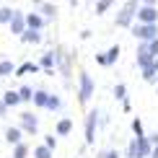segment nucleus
<instances>
[{
    "label": "nucleus",
    "instance_id": "f257e3e1",
    "mask_svg": "<svg viewBox=\"0 0 158 158\" xmlns=\"http://www.w3.org/2000/svg\"><path fill=\"white\" fill-rule=\"evenodd\" d=\"M94 91H96V83H94V78H91V73L88 70H81V73H78V104L85 106V104L94 98Z\"/></svg>",
    "mask_w": 158,
    "mask_h": 158
},
{
    "label": "nucleus",
    "instance_id": "f03ea898",
    "mask_svg": "<svg viewBox=\"0 0 158 158\" xmlns=\"http://www.w3.org/2000/svg\"><path fill=\"white\" fill-rule=\"evenodd\" d=\"M140 0H127V3L119 8V13L114 16V23L122 26V29H130V26L135 23V16H137V8H140Z\"/></svg>",
    "mask_w": 158,
    "mask_h": 158
},
{
    "label": "nucleus",
    "instance_id": "7ed1b4c3",
    "mask_svg": "<svg viewBox=\"0 0 158 158\" xmlns=\"http://www.w3.org/2000/svg\"><path fill=\"white\" fill-rule=\"evenodd\" d=\"M98 117H101V111H98V109L85 111V122H83V137H85V145H94V140H96Z\"/></svg>",
    "mask_w": 158,
    "mask_h": 158
},
{
    "label": "nucleus",
    "instance_id": "20e7f679",
    "mask_svg": "<svg viewBox=\"0 0 158 158\" xmlns=\"http://www.w3.org/2000/svg\"><path fill=\"white\" fill-rule=\"evenodd\" d=\"M55 57H57V70L62 73L65 85H70V62L75 60V55H73V52H68V49H62V47H57L55 49Z\"/></svg>",
    "mask_w": 158,
    "mask_h": 158
},
{
    "label": "nucleus",
    "instance_id": "39448f33",
    "mask_svg": "<svg viewBox=\"0 0 158 158\" xmlns=\"http://www.w3.org/2000/svg\"><path fill=\"white\" fill-rule=\"evenodd\" d=\"M130 29H132V36L137 42H153V39H158V23H137L135 21Z\"/></svg>",
    "mask_w": 158,
    "mask_h": 158
},
{
    "label": "nucleus",
    "instance_id": "423d86ee",
    "mask_svg": "<svg viewBox=\"0 0 158 158\" xmlns=\"http://www.w3.org/2000/svg\"><path fill=\"white\" fill-rule=\"evenodd\" d=\"M153 60L156 57L150 55V49H148V42H137V55H135V65L140 70H145V68H150L153 65Z\"/></svg>",
    "mask_w": 158,
    "mask_h": 158
},
{
    "label": "nucleus",
    "instance_id": "0eeeda50",
    "mask_svg": "<svg viewBox=\"0 0 158 158\" xmlns=\"http://www.w3.org/2000/svg\"><path fill=\"white\" fill-rule=\"evenodd\" d=\"M18 119H21L18 127H21L26 135H36V132H39V117H36V114H31V111H21Z\"/></svg>",
    "mask_w": 158,
    "mask_h": 158
},
{
    "label": "nucleus",
    "instance_id": "6e6552de",
    "mask_svg": "<svg viewBox=\"0 0 158 158\" xmlns=\"http://www.w3.org/2000/svg\"><path fill=\"white\" fill-rule=\"evenodd\" d=\"M135 21L137 23H158V8L156 5H140Z\"/></svg>",
    "mask_w": 158,
    "mask_h": 158
},
{
    "label": "nucleus",
    "instance_id": "1a4fd4ad",
    "mask_svg": "<svg viewBox=\"0 0 158 158\" xmlns=\"http://www.w3.org/2000/svg\"><path fill=\"white\" fill-rule=\"evenodd\" d=\"M8 29H10V34H16V36H21L23 31H26V13H23V10H16V13H13Z\"/></svg>",
    "mask_w": 158,
    "mask_h": 158
},
{
    "label": "nucleus",
    "instance_id": "9d476101",
    "mask_svg": "<svg viewBox=\"0 0 158 158\" xmlns=\"http://www.w3.org/2000/svg\"><path fill=\"white\" fill-rule=\"evenodd\" d=\"M44 26H47V18H44V16H42L39 10H31V13H26V29L42 31Z\"/></svg>",
    "mask_w": 158,
    "mask_h": 158
},
{
    "label": "nucleus",
    "instance_id": "9b49d317",
    "mask_svg": "<svg viewBox=\"0 0 158 158\" xmlns=\"http://www.w3.org/2000/svg\"><path fill=\"white\" fill-rule=\"evenodd\" d=\"M39 68H42L47 75H52V73L57 70V57H55V52H52V49H49V52H44V55L39 57Z\"/></svg>",
    "mask_w": 158,
    "mask_h": 158
},
{
    "label": "nucleus",
    "instance_id": "f8f14e48",
    "mask_svg": "<svg viewBox=\"0 0 158 158\" xmlns=\"http://www.w3.org/2000/svg\"><path fill=\"white\" fill-rule=\"evenodd\" d=\"M70 132H73V119L70 117H60L55 124V135H60V137H68Z\"/></svg>",
    "mask_w": 158,
    "mask_h": 158
},
{
    "label": "nucleus",
    "instance_id": "ddd939ff",
    "mask_svg": "<svg viewBox=\"0 0 158 158\" xmlns=\"http://www.w3.org/2000/svg\"><path fill=\"white\" fill-rule=\"evenodd\" d=\"M47 101H49V91L47 88H34V98H31V104H34L36 109H47Z\"/></svg>",
    "mask_w": 158,
    "mask_h": 158
},
{
    "label": "nucleus",
    "instance_id": "4468645a",
    "mask_svg": "<svg viewBox=\"0 0 158 158\" xmlns=\"http://www.w3.org/2000/svg\"><path fill=\"white\" fill-rule=\"evenodd\" d=\"M23 130L21 127H8L5 130V143H8V145H18V143H23Z\"/></svg>",
    "mask_w": 158,
    "mask_h": 158
},
{
    "label": "nucleus",
    "instance_id": "2eb2a0df",
    "mask_svg": "<svg viewBox=\"0 0 158 158\" xmlns=\"http://www.w3.org/2000/svg\"><path fill=\"white\" fill-rule=\"evenodd\" d=\"M39 62H21L16 68V78H23V75H29V73H39Z\"/></svg>",
    "mask_w": 158,
    "mask_h": 158
},
{
    "label": "nucleus",
    "instance_id": "dca6fc26",
    "mask_svg": "<svg viewBox=\"0 0 158 158\" xmlns=\"http://www.w3.org/2000/svg\"><path fill=\"white\" fill-rule=\"evenodd\" d=\"M135 140H137V156H140V158H150V150H153V145H150L148 135H145V137H135Z\"/></svg>",
    "mask_w": 158,
    "mask_h": 158
},
{
    "label": "nucleus",
    "instance_id": "f3484780",
    "mask_svg": "<svg viewBox=\"0 0 158 158\" xmlns=\"http://www.w3.org/2000/svg\"><path fill=\"white\" fill-rule=\"evenodd\" d=\"M42 39H44V34H42V31H34V29H26L21 34V42L23 44H39Z\"/></svg>",
    "mask_w": 158,
    "mask_h": 158
},
{
    "label": "nucleus",
    "instance_id": "a211bd4d",
    "mask_svg": "<svg viewBox=\"0 0 158 158\" xmlns=\"http://www.w3.org/2000/svg\"><path fill=\"white\" fill-rule=\"evenodd\" d=\"M39 13H42L47 21H55V18H57V5L55 3H42V5H39Z\"/></svg>",
    "mask_w": 158,
    "mask_h": 158
},
{
    "label": "nucleus",
    "instance_id": "6ab92c4d",
    "mask_svg": "<svg viewBox=\"0 0 158 158\" xmlns=\"http://www.w3.org/2000/svg\"><path fill=\"white\" fill-rule=\"evenodd\" d=\"M16 68H18V65L13 62V60H0V78H10V75H16Z\"/></svg>",
    "mask_w": 158,
    "mask_h": 158
},
{
    "label": "nucleus",
    "instance_id": "aec40b11",
    "mask_svg": "<svg viewBox=\"0 0 158 158\" xmlns=\"http://www.w3.org/2000/svg\"><path fill=\"white\" fill-rule=\"evenodd\" d=\"M0 98L5 101V106H8V109H13V106H18V104H21V96H18V91H5Z\"/></svg>",
    "mask_w": 158,
    "mask_h": 158
},
{
    "label": "nucleus",
    "instance_id": "412c9836",
    "mask_svg": "<svg viewBox=\"0 0 158 158\" xmlns=\"http://www.w3.org/2000/svg\"><path fill=\"white\" fill-rule=\"evenodd\" d=\"M104 55H106V65H114L117 60H119V55H122V47H119V44H111Z\"/></svg>",
    "mask_w": 158,
    "mask_h": 158
},
{
    "label": "nucleus",
    "instance_id": "4be33fe9",
    "mask_svg": "<svg viewBox=\"0 0 158 158\" xmlns=\"http://www.w3.org/2000/svg\"><path fill=\"white\" fill-rule=\"evenodd\" d=\"M29 156H31V148L26 145V143H18V145H13L10 158H29Z\"/></svg>",
    "mask_w": 158,
    "mask_h": 158
},
{
    "label": "nucleus",
    "instance_id": "5701e85b",
    "mask_svg": "<svg viewBox=\"0 0 158 158\" xmlns=\"http://www.w3.org/2000/svg\"><path fill=\"white\" fill-rule=\"evenodd\" d=\"M114 8V0H96V5H94V13L96 16H104L106 10Z\"/></svg>",
    "mask_w": 158,
    "mask_h": 158
},
{
    "label": "nucleus",
    "instance_id": "b1692460",
    "mask_svg": "<svg viewBox=\"0 0 158 158\" xmlns=\"http://www.w3.org/2000/svg\"><path fill=\"white\" fill-rule=\"evenodd\" d=\"M13 13H16V8H10V5H0V26H8Z\"/></svg>",
    "mask_w": 158,
    "mask_h": 158
},
{
    "label": "nucleus",
    "instance_id": "393cba45",
    "mask_svg": "<svg viewBox=\"0 0 158 158\" xmlns=\"http://www.w3.org/2000/svg\"><path fill=\"white\" fill-rule=\"evenodd\" d=\"M18 96H21V104H31L34 88H31V85H21V88H18Z\"/></svg>",
    "mask_w": 158,
    "mask_h": 158
},
{
    "label": "nucleus",
    "instance_id": "a878e982",
    "mask_svg": "<svg viewBox=\"0 0 158 158\" xmlns=\"http://www.w3.org/2000/svg\"><path fill=\"white\" fill-rule=\"evenodd\" d=\"M62 109V98L57 94H49V101H47V111H60Z\"/></svg>",
    "mask_w": 158,
    "mask_h": 158
},
{
    "label": "nucleus",
    "instance_id": "bb28decb",
    "mask_svg": "<svg viewBox=\"0 0 158 158\" xmlns=\"http://www.w3.org/2000/svg\"><path fill=\"white\" fill-rule=\"evenodd\" d=\"M52 153H55V150H49L47 145H36L34 150H31V156H34V158H52Z\"/></svg>",
    "mask_w": 158,
    "mask_h": 158
},
{
    "label": "nucleus",
    "instance_id": "cd10ccee",
    "mask_svg": "<svg viewBox=\"0 0 158 158\" xmlns=\"http://www.w3.org/2000/svg\"><path fill=\"white\" fill-rule=\"evenodd\" d=\"M130 130H132V135H135V137H145V130H143V122L137 119V117L132 119V124H130Z\"/></svg>",
    "mask_w": 158,
    "mask_h": 158
},
{
    "label": "nucleus",
    "instance_id": "c85d7f7f",
    "mask_svg": "<svg viewBox=\"0 0 158 158\" xmlns=\"http://www.w3.org/2000/svg\"><path fill=\"white\" fill-rule=\"evenodd\" d=\"M114 98H117V101H124V98H127V85H124V83H117L114 85Z\"/></svg>",
    "mask_w": 158,
    "mask_h": 158
},
{
    "label": "nucleus",
    "instance_id": "c756f323",
    "mask_svg": "<svg viewBox=\"0 0 158 158\" xmlns=\"http://www.w3.org/2000/svg\"><path fill=\"white\" fill-rule=\"evenodd\" d=\"M124 158H140V156H137V140H135V137L127 143V153H124Z\"/></svg>",
    "mask_w": 158,
    "mask_h": 158
},
{
    "label": "nucleus",
    "instance_id": "7c9ffc66",
    "mask_svg": "<svg viewBox=\"0 0 158 158\" xmlns=\"http://www.w3.org/2000/svg\"><path fill=\"white\" fill-rule=\"evenodd\" d=\"M42 145H47L49 150H57V137L55 135H44V143Z\"/></svg>",
    "mask_w": 158,
    "mask_h": 158
},
{
    "label": "nucleus",
    "instance_id": "2f4dec72",
    "mask_svg": "<svg viewBox=\"0 0 158 158\" xmlns=\"http://www.w3.org/2000/svg\"><path fill=\"white\" fill-rule=\"evenodd\" d=\"M148 49H150V55H153V57H158V39L148 42Z\"/></svg>",
    "mask_w": 158,
    "mask_h": 158
},
{
    "label": "nucleus",
    "instance_id": "473e14b6",
    "mask_svg": "<svg viewBox=\"0 0 158 158\" xmlns=\"http://www.w3.org/2000/svg\"><path fill=\"white\" fill-rule=\"evenodd\" d=\"M98 158H122V156L117 153V150H104V153L98 156Z\"/></svg>",
    "mask_w": 158,
    "mask_h": 158
},
{
    "label": "nucleus",
    "instance_id": "72a5a7b5",
    "mask_svg": "<svg viewBox=\"0 0 158 158\" xmlns=\"http://www.w3.org/2000/svg\"><path fill=\"white\" fill-rule=\"evenodd\" d=\"M8 106H5V101H3V98H0V119H5V117H8Z\"/></svg>",
    "mask_w": 158,
    "mask_h": 158
},
{
    "label": "nucleus",
    "instance_id": "f704fd0d",
    "mask_svg": "<svg viewBox=\"0 0 158 158\" xmlns=\"http://www.w3.org/2000/svg\"><path fill=\"white\" fill-rule=\"evenodd\" d=\"M96 62L104 65V68H109V65H106V55H104V52H96Z\"/></svg>",
    "mask_w": 158,
    "mask_h": 158
},
{
    "label": "nucleus",
    "instance_id": "c9c22d12",
    "mask_svg": "<svg viewBox=\"0 0 158 158\" xmlns=\"http://www.w3.org/2000/svg\"><path fill=\"white\" fill-rule=\"evenodd\" d=\"M148 140H150V145H158V132H153V135H148Z\"/></svg>",
    "mask_w": 158,
    "mask_h": 158
},
{
    "label": "nucleus",
    "instance_id": "e433bc0d",
    "mask_svg": "<svg viewBox=\"0 0 158 158\" xmlns=\"http://www.w3.org/2000/svg\"><path fill=\"white\" fill-rule=\"evenodd\" d=\"M143 5H158V0H140Z\"/></svg>",
    "mask_w": 158,
    "mask_h": 158
},
{
    "label": "nucleus",
    "instance_id": "4c0bfd02",
    "mask_svg": "<svg viewBox=\"0 0 158 158\" xmlns=\"http://www.w3.org/2000/svg\"><path fill=\"white\" fill-rule=\"evenodd\" d=\"M150 158H158V145H153V150H150Z\"/></svg>",
    "mask_w": 158,
    "mask_h": 158
},
{
    "label": "nucleus",
    "instance_id": "58836bf2",
    "mask_svg": "<svg viewBox=\"0 0 158 158\" xmlns=\"http://www.w3.org/2000/svg\"><path fill=\"white\" fill-rule=\"evenodd\" d=\"M153 70H156V73H158V57H156V60H153Z\"/></svg>",
    "mask_w": 158,
    "mask_h": 158
},
{
    "label": "nucleus",
    "instance_id": "ea45409f",
    "mask_svg": "<svg viewBox=\"0 0 158 158\" xmlns=\"http://www.w3.org/2000/svg\"><path fill=\"white\" fill-rule=\"evenodd\" d=\"M68 3H70V5H78V0H68Z\"/></svg>",
    "mask_w": 158,
    "mask_h": 158
},
{
    "label": "nucleus",
    "instance_id": "a19ab883",
    "mask_svg": "<svg viewBox=\"0 0 158 158\" xmlns=\"http://www.w3.org/2000/svg\"><path fill=\"white\" fill-rule=\"evenodd\" d=\"M156 94H158V85H156Z\"/></svg>",
    "mask_w": 158,
    "mask_h": 158
}]
</instances>
